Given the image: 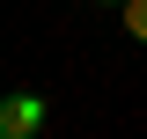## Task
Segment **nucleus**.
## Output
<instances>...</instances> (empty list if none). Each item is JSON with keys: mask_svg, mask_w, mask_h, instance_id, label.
Instances as JSON below:
<instances>
[{"mask_svg": "<svg viewBox=\"0 0 147 139\" xmlns=\"http://www.w3.org/2000/svg\"><path fill=\"white\" fill-rule=\"evenodd\" d=\"M125 37L147 44V0H125Z\"/></svg>", "mask_w": 147, "mask_h": 139, "instance_id": "f03ea898", "label": "nucleus"}, {"mask_svg": "<svg viewBox=\"0 0 147 139\" xmlns=\"http://www.w3.org/2000/svg\"><path fill=\"white\" fill-rule=\"evenodd\" d=\"M96 7H125V0H96Z\"/></svg>", "mask_w": 147, "mask_h": 139, "instance_id": "7ed1b4c3", "label": "nucleus"}, {"mask_svg": "<svg viewBox=\"0 0 147 139\" xmlns=\"http://www.w3.org/2000/svg\"><path fill=\"white\" fill-rule=\"evenodd\" d=\"M44 132V95H0V139Z\"/></svg>", "mask_w": 147, "mask_h": 139, "instance_id": "f257e3e1", "label": "nucleus"}]
</instances>
